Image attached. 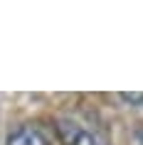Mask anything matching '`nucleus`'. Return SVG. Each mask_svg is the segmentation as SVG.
I'll list each match as a JSON object with an SVG mask.
<instances>
[{"mask_svg": "<svg viewBox=\"0 0 143 145\" xmlns=\"http://www.w3.org/2000/svg\"><path fill=\"white\" fill-rule=\"evenodd\" d=\"M57 133H59L64 145H96L94 133H89L84 125H79L74 121H59L57 123Z\"/></svg>", "mask_w": 143, "mask_h": 145, "instance_id": "nucleus-1", "label": "nucleus"}, {"mask_svg": "<svg viewBox=\"0 0 143 145\" xmlns=\"http://www.w3.org/2000/svg\"><path fill=\"white\" fill-rule=\"evenodd\" d=\"M5 145H52V143L40 125H20L8 135Z\"/></svg>", "mask_w": 143, "mask_h": 145, "instance_id": "nucleus-2", "label": "nucleus"}, {"mask_svg": "<svg viewBox=\"0 0 143 145\" xmlns=\"http://www.w3.org/2000/svg\"><path fill=\"white\" fill-rule=\"evenodd\" d=\"M121 99L126 101V103H143V93H121Z\"/></svg>", "mask_w": 143, "mask_h": 145, "instance_id": "nucleus-3", "label": "nucleus"}]
</instances>
